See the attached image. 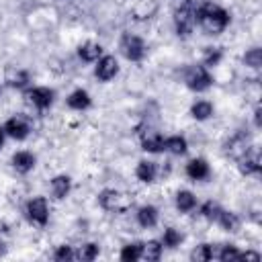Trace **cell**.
I'll use <instances>...</instances> for the list:
<instances>
[{"label":"cell","instance_id":"obj_1","mask_svg":"<svg viewBox=\"0 0 262 262\" xmlns=\"http://www.w3.org/2000/svg\"><path fill=\"white\" fill-rule=\"evenodd\" d=\"M194 18H196V25L203 29L205 35H219V33H223V31L229 27V23H231L229 12H227L221 4L211 2V0L196 4Z\"/></svg>","mask_w":262,"mask_h":262},{"label":"cell","instance_id":"obj_2","mask_svg":"<svg viewBox=\"0 0 262 262\" xmlns=\"http://www.w3.org/2000/svg\"><path fill=\"white\" fill-rule=\"evenodd\" d=\"M196 2L194 0H180L174 8V31L178 37H190L196 27Z\"/></svg>","mask_w":262,"mask_h":262},{"label":"cell","instance_id":"obj_3","mask_svg":"<svg viewBox=\"0 0 262 262\" xmlns=\"http://www.w3.org/2000/svg\"><path fill=\"white\" fill-rule=\"evenodd\" d=\"M182 82L192 92H205L213 86V76L203 63H188L182 70Z\"/></svg>","mask_w":262,"mask_h":262},{"label":"cell","instance_id":"obj_4","mask_svg":"<svg viewBox=\"0 0 262 262\" xmlns=\"http://www.w3.org/2000/svg\"><path fill=\"white\" fill-rule=\"evenodd\" d=\"M119 51H121V55H123L127 61L139 63V61H143L145 55H147V45H145V41H143L139 35L123 33V35H121V41H119Z\"/></svg>","mask_w":262,"mask_h":262},{"label":"cell","instance_id":"obj_5","mask_svg":"<svg viewBox=\"0 0 262 262\" xmlns=\"http://www.w3.org/2000/svg\"><path fill=\"white\" fill-rule=\"evenodd\" d=\"M25 217L37 227H45L49 221V205L45 196H33L25 203Z\"/></svg>","mask_w":262,"mask_h":262},{"label":"cell","instance_id":"obj_6","mask_svg":"<svg viewBox=\"0 0 262 262\" xmlns=\"http://www.w3.org/2000/svg\"><path fill=\"white\" fill-rule=\"evenodd\" d=\"M98 205L104 209V211H111V213H123L129 209L131 205V199L115 188H104L98 192Z\"/></svg>","mask_w":262,"mask_h":262},{"label":"cell","instance_id":"obj_7","mask_svg":"<svg viewBox=\"0 0 262 262\" xmlns=\"http://www.w3.org/2000/svg\"><path fill=\"white\" fill-rule=\"evenodd\" d=\"M25 98L33 108L47 111L55 100V90H51L49 86H29L25 88Z\"/></svg>","mask_w":262,"mask_h":262},{"label":"cell","instance_id":"obj_8","mask_svg":"<svg viewBox=\"0 0 262 262\" xmlns=\"http://www.w3.org/2000/svg\"><path fill=\"white\" fill-rule=\"evenodd\" d=\"M2 129H4V133H6V137L16 139V141H23V139H27V137L31 135V123H29V119L23 117V115L10 117V119L2 125Z\"/></svg>","mask_w":262,"mask_h":262},{"label":"cell","instance_id":"obj_9","mask_svg":"<svg viewBox=\"0 0 262 262\" xmlns=\"http://www.w3.org/2000/svg\"><path fill=\"white\" fill-rule=\"evenodd\" d=\"M94 63H96L94 66V76L100 82H108L119 74V61H117L115 55H100Z\"/></svg>","mask_w":262,"mask_h":262},{"label":"cell","instance_id":"obj_10","mask_svg":"<svg viewBox=\"0 0 262 262\" xmlns=\"http://www.w3.org/2000/svg\"><path fill=\"white\" fill-rule=\"evenodd\" d=\"M225 154L227 156H231L233 160H239L250 147H252V141H250V137H248V133H244V131H237V133H233L227 141H225Z\"/></svg>","mask_w":262,"mask_h":262},{"label":"cell","instance_id":"obj_11","mask_svg":"<svg viewBox=\"0 0 262 262\" xmlns=\"http://www.w3.org/2000/svg\"><path fill=\"white\" fill-rule=\"evenodd\" d=\"M184 174L192 182H205L211 176V166L205 158H192V160H188V164L184 168Z\"/></svg>","mask_w":262,"mask_h":262},{"label":"cell","instance_id":"obj_12","mask_svg":"<svg viewBox=\"0 0 262 262\" xmlns=\"http://www.w3.org/2000/svg\"><path fill=\"white\" fill-rule=\"evenodd\" d=\"M237 168L244 176H258L260 174V154L254 145L237 160Z\"/></svg>","mask_w":262,"mask_h":262},{"label":"cell","instance_id":"obj_13","mask_svg":"<svg viewBox=\"0 0 262 262\" xmlns=\"http://www.w3.org/2000/svg\"><path fill=\"white\" fill-rule=\"evenodd\" d=\"M135 176L139 182L143 184H151L156 182V178L160 176V166L158 162H151V160H139L137 166H135Z\"/></svg>","mask_w":262,"mask_h":262},{"label":"cell","instance_id":"obj_14","mask_svg":"<svg viewBox=\"0 0 262 262\" xmlns=\"http://www.w3.org/2000/svg\"><path fill=\"white\" fill-rule=\"evenodd\" d=\"M66 104H68L72 111L82 113V111H88V108L92 106V96L88 94V90H84V88H76V90H72V92L68 94Z\"/></svg>","mask_w":262,"mask_h":262},{"label":"cell","instance_id":"obj_15","mask_svg":"<svg viewBox=\"0 0 262 262\" xmlns=\"http://www.w3.org/2000/svg\"><path fill=\"white\" fill-rule=\"evenodd\" d=\"M10 164H12V168H14L18 174H29V172L35 168L37 158H35L31 151H27V149H18V151L12 154Z\"/></svg>","mask_w":262,"mask_h":262},{"label":"cell","instance_id":"obj_16","mask_svg":"<svg viewBox=\"0 0 262 262\" xmlns=\"http://www.w3.org/2000/svg\"><path fill=\"white\" fill-rule=\"evenodd\" d=\"M141 149L147 154H162L164 151V135L154 129L143 131L141 133Z\"/></svg>","mask_w":262,"mask_h":262},{"label":"cell","instance_id":"obj_17","mask_svg":"<svg viewBox=\"0 0 262 262\" xmlns=\"http://www.w3.org/2000/svg\"><path fill=\"white\" fill-rule=\"evenodd\" d=\"M135 219H137V223H139L143 229H151V227H156L158 221H160V211H158V207H154V205H141V207L137 209V213H135Z\"/></svg>","mask_w":262,"mask_h":262},{"label":"cell","instance_id":"obj_18","mask_svg":"<svg viewBox=\"0 0 262 262\" xmlns=\"http://www.w3.org/2000/svg\"><path fill=\"white\" fill-rule=\"evenodd\" d=\"M49 188H51L53 199L61 201V199H66V196L70 194V190H72V178H70L68 174H57V176L51 178Z\"/></svg>","mask_w":262,"mask_h":262},{"label":"cell","instance_id":"obj_19","mask_svg":"<svg viewBox=\"0 0 262 262\" xmlns=\"http://www.w3.org/2000/svg\"><path fill=\"white\" fill-rule=\"evenodd\" d=\"M100 55H104L102 53V45L96 43V41H86V43H82L78 47V57L82 61H86V63H94Z\"/></svg>","mask_w":262,"mask_h":262},{"label":"cell","instance_id":"obj_20","mask_svg":"<svg viewBox=\"0 0 262 262\" xmlns=\"http://www.w3.org/2000/svg\"><path fill=\"white\" fill-rule=\"evenodd\" d=\"M6 84H8L10 88L25 90V88H29V86H31V74H29L27 70H20V68L10 70V72L6 74Z\"/></svg>","mask_w":262,"mask_h":262},{"label":"cell","instance_id":"obj_21","mask_svg":"<svg viewBox=\"0 0 262 262\" xmlns=\"http://www.w3.org/2000/svg\"><path fill=\"white\" fill-rule=\"evenodd\" d=\"M188 149V141L184 135H168L164 137V151L172 154V156H182Z\"/></svg>","mask_w":262,"mask_h":262},{"label":"cell","instance_id":"obj_22","mask_svg":"<svg viewBox=\"0 0 262 262\" xmlns=\"http://www.w3.org/2000/svg\"><path fill=\"white\" fill-rule=\"evenodd\" d=\"M215 223H217V225H219L223 231H229V233L237 231V229H239V225H242L239 217H237L233 211H227V209H221V213L217 215Z\"/></svg>","mask_w":262,"mask_h":262},{"label":"cell","instance_id":"obj_23","mask_svg":"<svg viewBox=\"0 0 262 262\" xmlns=\"http://www.w3.org/2000/svg\"><path fill=\"white\" fill-rule=\"evenodd\" d=\"M213 102H209V100H205V98H199V100H194L192 104H190V117L194 119V121H207V119H211L213 117Z\"/></svg>","mask_w":262,"mask_h":262},{"label":"cell","instance_id":"obj_24","mask_svg":"<svg viewBox=\"0 0 262 262\" xmlns=\"http://www.w3.org/2000/svg\"><path fill=\"white\" fill-rule=\"evenodd\" d=\"M174 203H176V209L180 213H190L196 209V196L190 190H178L174 196Z\"/></svg>","mask_w":262,"mask_h":262},{"label":"cell","instance_id":"obj_25","mask_svg":"<svg viewBox=\"0 0 262 262\" xmlns=\"http://www.w3.org/2000/svg\"><path fill=\"white\" fill-rule=\"evenodd\" d=\"M162 252H164V246L160 239H149V242H143V248H141V260H147V262H156L162 258Z\"/></svg>","mask_w":262,"mask_h":262},{"label":"cell","instance_id":"obj_26","mask_svg":"<svg viewBox=\"0 0 262 262\" xmlns=\"http://www.w3.org/2000/svg\"><path fill=\"white\" fill-rule=\"evenodd\" d=\"M141 248H143V242L125 244V246L121 248L119 258H121L123 262H137V260H141Z\"/></svg>","mask_w":262,"mask_h":262},{"label":"cell","instance_id":"obj_27","mask_svg":"<svg viewBox=\"0 0 262 262\" xmlns=\"http://www.w3.org/2000/svg\"><path fill=\"white\" fill-rule=\"evenodd\" d=\"M98 254H100L98 244L88 242V244H82V246L76 250V260H80V262H92L94 258H98Z\"/></svg>","mask_w":262,"mask_h":262},{"label":"cell","instance_id":"obj_28","mask_svg":"<svg viewBox=\"0 0 262 262\" xmlns=\"http://www.w3.org/2000/svg\"><path fill=\"white\" fill-rule=\"evenodd\" d=\"M239 256H242V250H237L233 244H221L215 250V258L221 262H233V260H239Z\"/></svg>","mask_w":262,"mask_h":262},{"label":"cell","instance_id":"obj_29","mask_svg":"<svg viewBox=\"0 0 262 262\" xmlns=\"http://www.w3.org/2000/svg\"><path fill=\"white\" fill-rule=\"evenodd\" d=\"M215 246L213 244H199L192 252H190V260H196V262H209L215 258Z\"/></svg>","mask_w":262,"mask_h":262},{"label":"cell","instance_id":"obj_30","mask_svg":"<svg viewBox=\"0 0 262 262\" xmlns=\"http://www.w3.org/2000/svg\"><path fill=\"white\" fill-rule=\"evenodd\" d=\"M182 233L176 229V227H166L164 229V233H162V237H160V242H162V246L164 248H178L180 244H182Z\"/></svg>","mask_w":262,"mask_h":262},{"label":"cell","instance_id":"obj_31","mask_svg":"<svg viewBox=\"0 0 262 262\" xmlns=\"http://www.w3.org/2000/svg\"><path fill=\"white\" fill-rule=\"evenodd\" d=\"M223 59V49L221 47H205L203 51V66L205 68H215Z\"/></svg>","mask_w":262,"mask_h":262},{"label":"cell","instance_id":"obj_32","mask_svg":"<svg viewBox=\"0 0 262 262\" xmlns=\"http://www.w3.org/2000/svg\"><path fill=\"white\" fill-rule=\"evenodd\" d=\"M221 205L219 203H215V201H207V203H203L201 205V209H199V213L207 219V221H211V223H215V219H217V215L221 213Z\"/></svg>","mask_w":262,"mask_h":262},{"label":"cell","instance_id":"obj_33","mask_svg":"<svg viewBox=\"0 0 262 262\" xmlns=\"http://www.w3.org/2000/svg\"><path fill=\"white\" fill-rule=\"evenodd\" d=\"M244 63L252 70H258L262 66V51L260 47H250L246 53H244Z\"/></svg>","mask_w":262,"mask_h":262},{"label":"cell","instance_id":"obj_34","mask_svg":"<svg viewBox=\"0 0 262 262\" xmlns=\"http://www.w3.org/2000/svg\"><path fill=\"white\" fill-rule=\"evenodd\" d=\"M53 260L55 262H70L76 260V252L72 250V246H57L53 252Z\"/></svg>","mask_w":262,"mask_h":262},{"label":"cell","instance_id":"obj_35","mask_svg":"<svg viewBox=\"0 0 262 262\" xmlns=\"http://www.w3.org/2000/svg\"><path fill=\"white\" fill-rule=\"evenodd\" d=\"M239 260H260V254L258 252H252V250H246V252H242Z\"/></svg>","mask_w":262,"mask_h":262},{"label":"cell","instance_id":"obj_36","mask_svg":"<svg viewBox=\"0 0 262 262\" xmlns=\"http://www.w3.org/2000/svg\"><path fill=\"white\" fill-rule=\"evenodd\" d=\"M254 125H256V127H260V106H256V108H254Z\"/></svg>","mask_w":262,"mask_h":262},{"label":"cell","instance_id":"obj_37","mask_svg":"<svg viewBox=\"0 0 262 262\" xmlns=\"http://www.w3.org/2000/svg\"><path fill=\"white\" fill-rule=\"evenodd\" d=\"M4 141H6V133H4V129L0 127V149L4 147Z\"/></svg>","mask_w":262,"mask_h":262},{"label":"cell","instance_id":"obj_38","mask_svg":"<svg viewBox=\"0 0 262 262\" xmlns=\"http://www.w3.org/2000/svg\"><path fill=\"white\" fill-rule=\"evenodd\" d=\"M4 252H6V244L0 239V256H4Z\"/></svg>","mask_w":262,"mask_h":262},{"label":"cell","instance_id":"obj_39","mask_svg":"<svg viewBox=\"0 0 262 262\" xmlns=\"http://www.w3.org/2000/svg\"><path fill=\"white\" fill-rule=\"evenodd\" d=\"M0 92H2V84H0Z\"/></svg>","mask_w":262,"mask_h":262}]
</instances>
